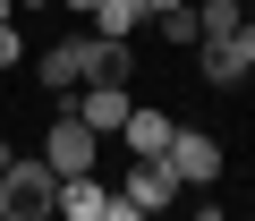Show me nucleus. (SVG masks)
<instances>
[{
    "label": "nucleus",
    "mask_w": 255,
    "mask_h": 221,
    "mask_svg": "<svg viewBox=\"0 0 255 221\" xmlns=\"http://www.w3.org/2000/svg\"><path fill=\"white\" fill-rule=\"evenodd\" d=\"M51 196H60V170L43 153H9V170H0V213L9 221H51Z\"/></svg>",
    "instance_id": "f257e3e1"
},
{
    "label": "nucleus",
    "mask_w": 255,
    "mask_h": 221,
    "mask_svg": "<svg viewBox=\"0 0 255 221\" xmlns=\"http://www.w3.org/2000/svg\"><path fill=\"white\" fill-rule=\"evenodd\" d=\"M187 187L162 153H128V179H119V221H145V213H170Z\"/></svg>",
    "instance_id": "f03ea898"
},
{
    "label": "nucleus",
    "mask_w": 255,
    "mask_h": 221,
    "mask_svg": "<svg viewBox=\"0 0 255 221\" xmlns=\"http://www.w3.org/2000/svg\"><path fill=\"white\" fill-rule=\"evenodd\" d=\"M196 68H204V85H213V94L247 85V77H255V9H247L230 34H204V43H196Z\"/></svg>",
    "instance_id": "7ed1b4c3"
},
{
    "label": "nucleus",
    "mask_w": 255,
    "mask_h": 221,
    "mask_svg": "<svg viewBox=\"0 0 255 221\" xmlns=\"http://www.w3.org/2000/svg\"><path fill=\"white\" fill-rule=\"evenodd\" d=\"M94 153H102V136H94V128L77 119V110L60 102V110H51V136H43V162L68 179V170H94Z\"/></svg>",
    "instance_id": "20e7f679"
},
{
    "label": "nucleus",
    "mask_w": 255,
    "mask_h": 221,
    "mask_svg": "<svg viewBox=\"0 0 255 221\" xmlns=\"http://www.w3.org/2000/svg\"><path fill=\"white\" fill-rule=\"evenodd\" d=\"M162 162L179 170V187H213V179H221V136H204V128H170Z\"/></svg>",
    "instance_id": "39448f33"
},
{
    "label": "nucleus",
    "mask_w": 255,
    "mask_h": 221,
    "mask_svg": "<svg viewBox=\"0 0 255 221\" xmlns=\"http://www.w3.org/2000/svg\"><path fill=\"white\" fill-rule=\"evenodd\" d=\"M51 221H119V187H102L94 170H68L51 196Z\"/></svg>",
    "instance_id": "423d86ee"
},
{
    "label": "nucleus",
    "mask_w": 255,
    "mask_h": 221,
    "mask_svg": "<svg viewBox=\"0 0 255 221\" xmlns=\"http://www.w3.org/2000/svg\"><path fill=\"white\" fill-rule=\"evenodd\" d=\"M60 102L77 110V119H85L94 136H119V119H128V110H136V94H128V85H68Z\"/></svg>",
    "instance_id": "0eeeda50"
},
{
    "label": "nucleus",
    "mask_w": 255,
    "mask_h": 221,
    "mask_svg": "<svg viewBox=\"0 0 255 221\" xmlns=\"http://www.w3.org/2000/svg\"><path fill=\"white\" fill-rule=\"evenodd\" d=\"M128 77H136L128 34H94V26H85V85H128Z\"/></svg>",
    "instance_id": "6e6552de"
},
{
    "label": "nucleus",
    "mask_w": 255,
    "mask_h": 221,
    "mask_svg": "<svg viewBox=\"0 0 255 221\" xmlns=\"http://www.w3.org/2000/svg\"><path fill=\"white\" fill-rule=\"evenodd\" d=\"M34 77H43L51 94H68V85H85V34H60V43H43V60H34Z\"/></svg>",
    "instance_id": "1a4fd4ad"
},
{
    "label": "nucleus",
    "mask_w": 255,
    "mask_h": 221,
    "mask_svg": "<svg viewBox=\"0 0 255 221\" xmlns=\"http://www.w3.org/2000/svg\"><path fill=\"white\" fill-rule=\"evenodd\" d=\"M170 128H179L170 110H145V102H136V110L119 119V145H128V153H162V145H170Z\"/></svg>",
    "instance_id": "9d476101"
},
{
    "label": "nucleus",
    "mask_w": 255,
    "mask_h": 221,
    "mask_svg": "<svg viewBox=\"0 0 255 221\" xmlns=\"http://www.w3.org/2000/svg\"><path fill=\"white\" fill-rule=\"evenodd\" d=\"M136 26H153L145 0H102V9H94V34H136Z\"/></svg>",
    "instance_id": "9b49d317"
},
{
    "label": "nucleus",
    "mask_w": 255,
    "mask_h": 221,
    "mask_svg": "<svg viewBox=\"0 0 255 221\" xmlns=\"http://www.w3.org/2000/svg\"><path fill=\"white\" fill-rule=\"evenodd\" d=\"M153 34H162V43H196V0H179V9H162V17H153Z\"/></svg>",
    "instance_id": "f8f14e48"
},
{
    "label": "nucleus",
    "mask_w": 255,
    "mask_h": 221,
    "mask_svg": "<svg viewBox=\"0 0 255 221\" xmlns=\"http://www.w3.org/2000/svg\"><path fill=\"white\" fill-rule=\"evenodd\" d=\"M26 60V43H17V9H0V68H17Z\"/></svg>",
    "instance_id": "ddd939ff"
},
{
    "label": "nucleus",
    "mask_w": 255,
    "mask_h": 221,
    "mask_svg": "<svg viewBox=\"0 0 255 221\" xmlns=\"http://www.w3.org/2000/svg\"><path fill=\"white\" fill-rule=\"evenodd\" d=\"M68 9H85V17H94V9H102V0H68Z\"/></svg>",
    "instance_id": "4468645a"
},
{
    "label": "nucleus",
    "mask_w": 255,
    "mask_h": 221,
    "mask_svg": "<svg viewBox=\"0 0 255 221\" xmlns=\"http://www.w3.org/2000/svg\"><path fill=\"white\" fill-rule=\"evenodd\" d=\"M0 170H9V136H0Z\"/></svg>",
    "instance_id": "2eb2a0df"
},
{
    "label": "nucleus",
    "mask_w": 255,
    "mask_h": 221,
    "mask_svg": "<svg viewBox=\"0 0 255 221\" xmlns=\"http://www.w3.org/2000/svg\"><path fill=\"white\" fill-rule=\"evenodd\" d=\"M17 9H51V0H17Z\"/></svg>",
    "instance_id": "dca6fc26"
},
{
    "label": "nucleus",
    "mask_w": 255,
    "mask_h": 221,
    "mask_svg": "<svg viewBox=\"0 0 255 221\" xmlns=\"http://www.w3.org/2000/svg\"><path fill=\"white\" fill-rule=\"evenodd\" d=\"M238 9H255V0H238Z\"/></svg>",
    "instance_id": "f3484780"
}]
</instances>
